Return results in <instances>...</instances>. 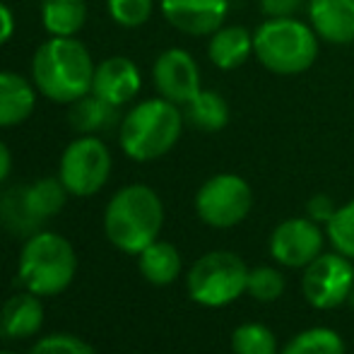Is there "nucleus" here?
<instances>
[{
    "instance_id": "nucleus-1",
    "label": "nucleus",
    "mask_w": 354,
    "mask_h": 354,
    "mask_svg": "<svg viewBox=\"0 0 354 354\" xmlns=\"http://www.w3.org/2000/svg\"><path fill=\"white\" fill-rule=\"evenodd\" d=\"M92 53L75 37H51L37 48L32 80L39 94L56 104H73L92 92Z\"/></svg>"
},
{
    "instance_id": "nucleus-2",
    "label": "nucleus",
    "mask_w": 354,
    "mask_h": 354,
    "mask_svg": "<svg viewBox=\"0 0 354 354\" xmlns=\"http://www.w3.org/2000/svg\"><path fill=\"white\" fill-rule=\"evenodd\" d=\"M162 224V198L145 183H131L116 191L104 210V234L111 246L128 256H138L157 241Z\"/></svg>"
},
{
    "instance_id": "nucleus-3",
    "label": "nucleus",
    "mask_w": 354,
    "mask_h": 354,
    "mask_svg": "<svg viewBox=\"0 0 354 354\" xmlns=\"http://www.w3.org/2000/svg\"><path fill=\"white\" fill-rule=\"evenodd\" d=\"M183 123V111L169 99H145L123 116L121 149L133 162H154L176 147Z\"/></svg>"
},
{
    "instance_id": "nucleus-4",
    "label": "nucleus",
    "mask_w": 354,
    "mask_h": 354,
    "mask_svg": "<svg viewBox=\"0 0 354 354\" xmlns=\"http://www.w3.org/2000/svg\"><path fill=\"white\" fill-rule=\"evenodd\" d=\"M77 275V253L56 232H34L19 251L17 280L37 297H58Z\"/></svg>"
},
{
    "instance_id": "nucleus-5",
    "label": "nucleus",
    "mask_w": 354,
    "mask_h": 354,
    "mask_svg": "<svg viewBox=\"0 0 354 354\" xmlns=\"http://www.w3.org/2000/svg\"><path fill=\"white\" fill-rule=\"evenodd\" d=\"M253 53L266 71L275 75H301L318 58V34L297 17H266L253 32Z\"/></svg>"
},
{
    "instance_id": "nucleus-6",
    "label": "nucleus",
    "mask_w": 354,
    "mask_h": 354,
    "mask_svg": "<svg viewBox=\"0 0 354 354\" xmlns=\"http://www.w3.org/2000/svg\"><path fill=\"white\" fill-rule=\"evenodd\" d=\"M248 268L232 251H210L191 266L186 275L188 297L207 308H222L246 294Z\"/></svg>"
},
{
    "instance_id": "nucleus-7",
    "label": "nucleus",
    "mask_w": 354,
    "mask_h": 354,
    "mask_svg": "<svg viewBox=\"0 0 354 354\" xmlns=\"http://www.w3.org/2000/svg\"><path fill=\"white\" fill-rule=\"evenodd\" d=\"M111 152L106 142L94 136H82L63 149L58 178L75 198H89L106 186L111 176Z\"/></svg>"
},
{
    "instance_id": "nucleus-8",
    "label": "nucleus",
    "mask_w": 354,
    "mask_h": 354,
    "mask_svg": "<svg viewBox=\"0 0 354 354\" xmlns=\"http://www.w3.org/2000/svg\"><path fill=\"white\" fill-rule=\"evenodd\" d=\"M253 191L236 174H214L196 193V212L207 227L232 229L248 217Z\"/></svg>"
},
{
    "instance_id": "nucleus-9",
    "label": "nucleus",
    "mask_w": 354,
    "mask_h": 354,
    "mask_svg": "<svg viewBox=\"0 0 354 354\" xmlns=\"http://www.w3.org/2000/svg\"><path fill=\"white\" fill-rule=\"evenodd\" d=\"M354 287V266L342 253H321L304 268L301 292L313 308L330 311L347 304Z\"/></svg>"
},
{
    "instance_id": "nucleus-10",
    "label": "nucleus",
    "mask_w": 354,
    "mask_h": 354,
    "mask_svg": "<svg viewBox=\"0 0 354 354\" xmlns=\"http://www.w3.org/2000/svg\"><path fill=\"white\" fill-rule=\"evenodd\" d=\"M323 253L321 224L308 217H289L270 236V256L284 268H306Z\"/></svg>"
},
{
    "instance_id": "nucleus-11",
    "label": "nucleus",
    "mask_w": 354,
    "mask_h": 354,
    "mask_svg": "<svg viewBox=\"0 0 354 354\" xmlns=\"http://www.w3.org/2000/svg\"><path fill=\"white\" fill-rule=\"evenodd\" d=\"M152 80L159 97L169 99L176 106H186L201 92V68L196 58L183 48H167L157 56Z\"/></svg>"
},
{
    "instance_id": "nucleus-12",
    "label": "nucleus",
    "mask_w": 354,
    "mask_h": 354,
    "mask_svg": "<svg viewBox=\"0 0 354 354\" xmlns=\"http://www.w3.org/2000/svg\"><path fill=\"white\" fill-rule=\"evenodd\" d=\"M162 15L188 37H210L229 15V0H159Z\"/></svg>"
},
{
    "instance_id": "nucleus-13",
    "label": "nucleus",
    "mask_w": 354,
    "mask_h": 354,
    "mask_svg": "<svg viewBox=\"0 0 354 354\" xmlns=\"http://www.w3.org/2000/svg\"><path fill=\"white\" fill-rule=\"evenodd\" d=\"M142 87V75L126 56H111L94 68L92 94L102 97L113 106H126L138 97Z\"/></svg>"
},
{
    "instance_id": "nucleus-14",
    "label": "nucleus",
    "mask_w": 354,
    "mask_h": 354,
    "mask_svg": "<svg viewBox=\"0 0 354 354\" xmlns=\"http://www.w3.org/2000/svg\"><path fill=\"white\" fill-rule=\"evenodd\" d=\"M308 24L335 46L354 44V0H306Z\"/></svg>"
},
{
    "instance_id": "nucleus-15",
    "label": "nucleus",
    "mask_w": 354,
    "mask_h": 354,
    "mask_svg": "<svg viewBox=\"0 0 354 354\" xmlns=\"http://www.w3.org/2000/svg\"><path fill=\"white\" fill-rule=\"evenodd\" d=\"M39 89L27 77L10 71H0V128L24 123L34 113Z\"/></svg>"
},
{
    "instance_id": "nucleus-16",
    "label": "nucleus",
    "mask_w": 354,
    "mask_h": 354,
    "mask_svg": "<svg viewBox=\"0 0 354 354\" xmlns=\"http://www.w3.org/2000/svg\"><path fill=\"white\" fill-rule=\"evenodd\" d=\"M253 56V34L239 24H222L207 41V58L219 71H236Z\"/></svg>"
},
{
    "instance_id": "nucleus-17",
    "label": "nucleus",
    "mask_w": 354,
    "mask_h": 354,
    "mask_svg": "<svg viewBox=\"0 0 354 354\" xmlns=\"http://www.w3.org/2000/svg\"><path fill=\"white\" fill-rule=\"evenodd\" d=\"M44 316L46 313H44L41 297L24 289L5 301L3 311H0V326L8 337L24 340V337H32L41 330Z\"/></svg>"
},
{
    "instance_id": "nucleus-18",
    "label": "nucleus",
    "mask_w": 354,
    "mask_h": 354,
    "mask_svg": "<svg viewBox=\"0 0 354 354\" xmlns=\"http://www.w3.org/2000/svg\"><path fill=\"white\" fill-rule=\"evenodd\" d=\"M121 106L104 102L97 94H84L82 99L71 104L68 111V123L73 131L82 133V136H97V133L111 131L121 123Z\"/></svg>"
},
{
    "instance_id": "nucleus-19",
    "label": "nucleus",
    "mask_w": 354,
    "mask_h": 354,
    "mask_svg": "<svg viewBox=\"0 0 354 354\" xmlns=\"http://www.w3.org/2000/svg\"><path fill=\"white\" fill-rule=\"evenodd\" d=\"M181 253L174 243L169 241H154L145 251L138 253V268L140 275L154 287H169L181 275Z\"/></svg>"
},
{
    "instance_id": "nucleus-20",
    "label": "nucleus",
    "mask_w": 354,
    "mask_h": 354,
    "mask_svg": "<svg viewBox=\"0 0 354 354\" xmlns=\"http://www.w3.org/2000/svg\"><path fill=\"white\" fill-rule=\"evenodd\" d=\"M183 118L188 126L203 133H219L229 123V104L219 92L201 89L191 102L183 106Z\"/></svg>"
},
{
    "instance_id": "nucleus-21",
    "label": "nucleus",
    "mask_w": 354,
    "mask_h": 354,
    "mask_svg": "<svg viewBox=\"0 0 354 354\" xmlns=\"http://www.w3.org/2000/svg\"><path fill=\"white\" fill-rule=\"evenodd\" d=\"M41 22L51 37H75L87 22L84 0H41Z\"/></svg>"
},
{
    "instance_id": "nucleus-22",
    "label": "nucleus",
    "mask_w": 354,
    "mask_h": 354,
    "mask_svg": "<svg viewBox=\"0 0 354 354\" xmlns=\"http://www.w3.org/2000/svg\"><path fill=\"white\" fill-rule=\"evenodd\" d=\"M68 196H71V193L63 186V181L53 176L39 178V181L24 186V201H27L29 212H32V217L37 219L39 224L56 217V214L66 207Z\"/></svg>"
},
{
    "instance_id": "nucleus-23",
    "label": "nucleus",
    "mask_w": 354,
    "mask_h": 354,
    "mask_svg": "<svg viewBox=\"0 0 354 354\" xmlns=\"http://www.w3.org/2000/svg\"><path fill=\"white\" fill-rule=\"evenodd\" d=\"M280 354H345V342L330 328H308L294 335Z\"/></svg>"
},
{
    "instance_id": "nucleus-24",
    "label": "nucleus",
    "mask_w": 354,
    "mask_h": 354,
    "mask_svg": "<svg viewBox=\"0 0 354 354\" xmlns=\"http://www.w3.org/2000/svg\"><path fill=\"white\" fill-rule=\"evenodd\" d=\"M234 354H280L277 335L263 323H241L232 333Z\"/></svg>"
},
{
    "instance_id": "nucleus-25",
    "label": "nucleus",
    "mask_w": 354,
    "mask_h": 354,
    "mask_svg": "<svg viewBox=\"0 0 354 354\" xmlns=\"http://www.w3.org/2000/svg\"><path fill=\"white\" fill-rule=\"evenodd\" d=\"M0 217H3L5 227L19 234H34L39 229V222L32 217L24 201V186H17L8 191L0 198Z\"/></svg>"
},
{
    "instance_id": "nucleus-26",
    "label": "nucleus",
    "mask_w": 354,
    "mask_h": 354,
    "mask_svg": "<svg viewBox=\"0 0 354 354\" xmlns=\"http://www.w3.org/2000/svg\"><path fill=\"white\" fill-rule=\"evenodd\" d=\"M326 236L337 253L354 261V201L337 207L333 219L326 224Z\"/></svg>"
},
{
    "instance_id": "nucleus-27",
    "label": "nucleus",
    "mask_w": 354,
    "mask_h": 354,
    "mask_svg": "<svg viewBox=\"0 0 354 354\" xmlns=\"http://www.w3.org/2000/svg\"><path fill=\"white\" fill-rule=\"evenodd\" d=\"M284 292V277L277 268L261 266L248 270V282H246V294L253 297L261 304L277 301Z\"/></svg>"
},
{
    "instance_id": "nucleus-28",
    "label": "nucleus",
    "mask_w": 354,
    "mask_h": 354,
    "mask_svg": "<svg viewBox=\"0 0 354 354\" xmlns=\"http://www.w3.org/2000/svg\"><path fill=\"white\" fill-rule=\"evenodd\" d=\"M109 15L126 29H138L152 17L154 0H106Z\"/></svg>"
},
{
    "instance_id": "nucleus-29",
    "label": "nucleus",
    "mask_w": 354,
    "mask_h": 354,
    "mask_svg": "<svg viewBox=\"0 0 354 354\" xmlns=\"http://www.w3.org/2000/svg\"><path fill=\"white\" fill-rule=\"evenodd\" d=\"M29 354H99L89 342H84L77 335H68V333H56V335H46L29 350Z\"/></svg>"
},
{
    "instance_id": "nucleus-30",
    "label": "nucleus",
    "mask_w": 354,
    "mask_h": 354,
    "mask_svg": "<svg viewBox=\"0 0 354 354\" xmlns=\"http://www.w3.org/2000/svg\"><path fill=\"white\" fill-rule=\"evenodd\" d=\"M335 212H337L335 201H333L330 196H326V193H318V196L308 198V203H306V217L313 219L316 224H328Z\"/></svg>"
},
{
    "instance_id": "nucleus-31",
    "label": "nucleus",
    "mask_w": 354,
    "mask_h": 354,
    "mask_svg": "<svg viewBox=\"0 0 354 354\" xmlns=\"http://www.w3.org/2000/svg\"><path fill=\"white\" fill-rule=\"evenodd\" d=\"M304 3L306 0H261V10L266 17H294Z\"/></svg>"
},
{
    "instance_id": "nucleus-32",
    "label": "nucleus",
    "mask_w": 354,
    "mask_h": 354,
    "mask_svg": "<svg viewBox=\"0 0 354 354\" xmlns=\"http://www.w3.org/2000/svg\"><path fill=\"white\" fill-rule=\"evenodd\" d=\"M12 34H15V15H12V10L0 0V46H5V44L12 39Z\"/></svg>"
},
{
    "instance_id": "nucleus-33",
    "label": "nucleus",
    "mask_w": 354,
    "mask_h": 354,
    "mask_svg": "<svg viewBox=\"0 0 354 354\" xmlns=\"http://www.w3.org/2000/svg\"><path fill=\"white\" fill-rule=\"evenodd\" d=\"M10 171H12V154H10V147L0 140V183L8 181Z\"/></svg>"
},
{
    "instance_id": "nucleus-34",
    "label": "nucleus",
    "mask_w": 354,
    "mask_h": 354,
    "mask_svg": "<svg viewBox=\"0 0 354 354\" xmlns=\"http://www.w3.org/2000/svg\"><path fill=\"white\" fill-rule=\"evenodd\" d=\"M347 304L354 308V287H352V292H350V297H347Z\"/></svg>"
},
{
    "instance_id": "nucleus-35",
    "label": "nucleus",
    "mask_w": 354,
    "mask_h": 354,
    "mask_svg": "<svg viewBox=\"0 0 354 354\" xmlns=\"http://www.w3.org/2000/svg\"><path fill=\"white\" fill-rule=\"evenodd\" d=\"M0 354H12V352H0Z\"/></svg>"
}]
</instances>
